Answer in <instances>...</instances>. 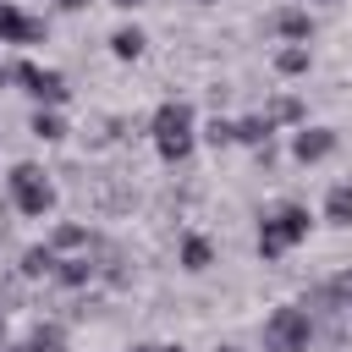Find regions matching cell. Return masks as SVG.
Returning a JSON list of instances; mask_svg holds the SVG:
<instances>
[{"label": "cell", "instance_id": "4fadbf2b", "mask_svg": "<svg viewBox=\"0 0 352 352\" xmlns=\"http://www.w3.org/2000/svg\"><path fill=\"white\" fill-rule=\"evenodd\" d=\"M324 220L341 226V231L352 226V182H336V187L324 192Z\"/></svg>", "mask_w": 352, "mask_h": 352}, {"label": "cell", "instance_id": "6da1fadb", "mask_svg": "<svg viewBox=\"0 0 352 352\" xmlns=\"http://www.w3.org/2000/svg\"><path fill=\"white\" fill-rule=\"evenodd\" d=\"M148 138H154V154L165 165H182L192 148H198V110L187 99H165L148 121Z\"/></svg>", "mask_w": 352, "mask_h": 352}, {"label": "cell", "instance_id": "4316f807", "mask_svg": "<svg viewBox=\"0 0 352 352\" xmlns=\"http://www.w3.org/2000/svg\"><path fill=\"white\" fill-rule=\"evenodd\" d=\"M314 6H341V0H314Z\"/></svg>", "mask_w": 352, "mask_h": 352}, {"label": "cell", "instance_id": "83f0119b", "mask_svg": "<svg viewBox=\"0 0 352 352\" xmlns=\"http://www.w3.org/2000/svg\"><path fill=\"white\" fill-rule=\"evenodd\" d=\"M214 352H236V346H214Z\"/></svg>", "mask_w": 352, "mask_h": 352}, {"label": "cell", "instance_id": "e0dca14e", "mask_svg": "<svg viewBox=\"0 0 352 352\" xmlns=\"http://www.w3.org/2000/svg\"><path fill=\"white\" fill-rule=\"evenodd\" d=\"M270 126H302L308 121V110H302V99H292V94H280V99H270Z\"/></svg>", "mask_w": 352, "mask_h": 352}, {"label": "cell", "instance_id": "9a60e30c", "mask_svg": "<svg viewBox=\"0 0 352 352\" xmlns=\"http://www.w3.org/2000/svg\"><path fill=\"white\" fill-rule=\"evenodd\" d=\"M28 132H33L38 143H60V138H66V121H60V110L38 104V110H33V121H28Z\"/></svg>", "mask_w": 352, "mask_h": 352}, {"label": "cell", "instance_id": "ac0fdd59", "mask_svg": "<svg viewBox=\"0 0 352 352\" xmlns=\"http://www.w3.org/2000/svg\"><path fill=\"white\" fill-rule=\"evenodd\" d=\"M50 248H55V253H88V226H77V220L55 226V231H50Z\"/></svg>", "mask_w": 352, "mask_h": 352}, {"label": "cell", "instance_id": "8992f818", "mask_svg": "<svg viewBox=\"0 0 352 352\" xmlns=\"http://www.w3.org/2000/svg\"><path fill=\"white\" fill-rule=\"evenodd\" d=\"M50 28L38 16H28L16 0H0V44H38Z\"/></svg>", "mask_w": 352, "mask_h": 352}, {"label": "cell", "instance_id": "484cf974", "mask_svg": "<svg viewBox=\"0 0 352 352\" xmlns=\"http://www.w3.org/2000/svg\"><path fill=\"white\" fill-rule=\"evenodd\" d=\"M6 352H33V346H28V341H16V346H6Z\"/></svg>", "mask_w": 352, "mask_h": 352}, {"label": "cell", "instance_id": "ba28073f", "mask_svg": "<svg viewBox=\"0 0 352 352\" xmlns=\"http://www.w3.org/2000/svg\"><path fill=\"white\" fill-rule=\"evenodd\" d=\"M270 28H275L280 44H308V38H314V16H308V6H280V11L270 16Z\"/></svg>", "mask_w": 352, "mask_h": 352}, {"label": "cell", "instance_id": "d4e9b609", "mask_svg": "<svg viewBox=\"0 0 352 352\" xmlns=\"http://www.w3.org/2000/svg\"><path fill=\"white\" fill-rule=\"evenodd\" d=\"M60 6H66V11H82V6H88V0H60Z\"/></svg>", "mask_w": 352, "mask_h": 352}, {"label": "cell", "instance_id": "9c48e42d", "mask_svg": "<svg viewBox=\"0 0 352 352\" xmlns=\"http://www.w3.org/2000/svg\"><path fill=\"white\" fill-rule=\"evenodd\" d=\"M176 264H182L187 275H204V270L214 264V242H209V236H198V231H187V236H182V248H176Z\"/></svg>", "mask_w": 352, "mask_h": 352}, {"label": "cell", "instance_id": "3957f363", "mask_svg": "<svg viewBox=\"0 0 352 352\" xmlns=\"http://www.w3.org/2000/svg\"><path fill=\"white\" fill-rule=\"evenodd\" d=\"M6 192H11V209L16 214H28V220H44L50 209H55V182H50V170L44 165H11V176H6Z\"/></svg>", "mask_w": 352, "mask_h": 352}, {"label": "cell", "instance_id": "7c38bea8", "mask_svg": "<svg viewBox=\"0 0 352 352\" xmlns=\"http://www.w3.org/2000/svg\"><path fill=\"white\" fill-rule=\"evenodd\" d=\"M94 275H99V264H94L88 253H72V258L55 264V280H60V286H88Z\"/></svg>", "mask_w": 352, "mask_h": 352}, {"label": "cell", "instance_id": "5b68a950", "mask_svg": "<svg viewBox=\"0 0 352 352\" xmlns=\"http://www.w3.org/2000/svg\"><path fill=\"white\" fill-rule=\"evenodd\" d=\"M11 77H16V82H22V88L38 99V104H50V110L72 99L66 77H60V72H50V66H38V60H11Z\"/></svg>", "mask_w": 352, "mask_h": 352}, {"label": "cell", "instance_id": "ffe728a7", "mask_svg": "<svg viewBox=\"0 0 352 352\" xmlns=\"http://www.w3.org/2000/svg\"><path fill=\"white\" fill-rule=\"evenodd\" d=\"M270 132H275L270 116H242V121H236V143H248V148H264Z\"/></svg>", "mask_w": 352, "mask_h": 352}, {"label": "cell", "instance_id": "2e32d148", "mask_svg": "<svg viewBox=\"0 0 352 352\" xmlns=\"http://www.w3.org/2000/svg\"><path fill=\"white\" fill-rule=\"evenodd\" d=\"M143 44H148V38H143V28H132V22L110 33V55H116V60H138V55H143Z\"/></svg>", "mask_w": 352, "mask_h": 352}, {"label": "cell", "instance_id": "52a82bcc", "mask_svg": "<svg viewBox=\"0 0 352 352\" xmlns=\"http://www.w3.org/2000/svg\"><path fill=\"white\" fill-rule=\"evenodd\" d=\"M330 154H336V132H330V126H308V121H302V126L292 132V160H297V165H319V160H330Z\"/></svg>", "mask_w": 352, "mask_h": 352}, {"label": "cell", "instance_id": "44dd1931", "mask_svg": "<svg viewBox=\"0 0 352 352\" xmlns=\"http://www.w3.org/2000/svg\"><path fill=\"white\" fill-rule=\"evenodd\" d=\"M204 143H214V148H226V143H236V121H226V116H214V121L204 126Z\"/></svg>", "mask_w": 352, "mask_h": 352}, {"label": "cell", "instance_id": "d6986e66", "mask_svg": "<svg viewBox=\"0 0 352 352\" xmlns=\"http://www.w3.org/2000/svg\"><path fill=\"white\" fill-rule=\"evenodd\" d=\"M28 346H33V352H66V324H60V319H44V324H33Z\"/></svg>", "mask_w": 352, "mask_h": 352}, {"label": "cell", "instance_id": "cb8c5ba5", "mask_svg": "<svg viewBox=\"0 0 352 352\" xmlns=\"http://www.w3.org/2000/svg\"><path fill=\"white\" fill-rule=\"evenodd\" d=\"M6 82H16V77H11V66H6V60H0V88H6Z\"/></svg>", "mask_w": 352, "mask_h": 352}, {"label": "cell", "instance_id": "7402d4cb", "mask_svg": "<svg viewBox=\"0 0 352 352\" xmlns=\"http://www.w3.org/2000/svg\"><path fill=\"white\" fill-rule=\"evenodd\" d=\"M126 352H182V346H170V341H148V346H126Z\"/></svg>", "mask_w": 352, "mask_h": 352}, {"label": "cell", "instance_id": "5bb4252c", "mask_svg": "<svg viewBox=\"0 0 352 352\" xmlns=\"http://www.w3.org/2000/svg\"><path fill=\"white\" fill-rule=\"evenodd\" d=\"M308 66H314V50H308V44H280V50H275V72H280V77H302Z\"/></svg>", "mask_w": 352, "mask_h": 352}, {"label": "cell", "instance_id": "8fae6325", "mask_svg": "<svg viewBox=\"0 0 352 352\" xmlns=\"http://www.w3.org/2000/svg\"><path fill=\"white\" fill-rule=\"evenodd\" d=\"M314 302H319V308H336V314L352 308V270H336V275L314 292Z\"/></svg>", "mask_w": 352, "mask_h": 352}, {"label": "cell", "instance_id": "7a4b0ae2", "mask_svg": "<svg viewBox=\"0 0 352 352\" xmlns=\"http://www.w3.org/2000/svg\"><path fill=\"white\" fill-rule=\"evenodd\" d=\"M308 231H314V214H308V204H297V198L275 204V209L258 220V258H264V264L286 258L297 242H308Z\"/></svg>", "mask_w": 352, "mask_h": 352}, {"label": "cell", "instance_id": "30bf717a", "mask_svg": "<svg viewBox=\"0 0 352 352\" xmlns=\"http://www.w3.org/2000/svg\"><path fill=\"white\" fill-rule=\"evenodd\" d=\"M55 264H60V253L50 248V242H38V248H22V280H44V275H55Z\"/></svg>", "mask_w": 352, "mask_h": 352}, {"label": "cell", "instance_id": "277c9868", "mask_svg": "<svg viewBox=\"0 0 352 352\" xmlns=\"http://www.w3.org/2000/svg\"><path fill=\"white\" fill-rule=\"evenodd\" d=\"M264 352H308L314 346V314L308 302H280L270 319H264Z\"/></svg>", "mask_w": 352, "mask_h": 352}, {"label": "cell", "instance_id": "603a6c76", "mask_svg": "<svg viewBox=\"0 0 352 352\" xmlns=\"http://www.w3.org/2000/svg\"><path fill=\"white\" fill-rule=\"evenodd\" d=\"M110 6H116V11H138L143 0H110Z\"/></svg>", "mask_w": 352, "mask_h": 352}, {"label": "cell", "instance_id": "f1b7e54d", "mask_svg": "<svg viewBox=\"0 0 352 352\" xmlns=\"http://www.w3.org/2000/svg\"><path fill=\"white\" fill-rule=\"evenodd\" d=\"M55 6H60V0H55Z\"/></svg>", "mask_w": 352, "mask_h": 352}]
</instances>
